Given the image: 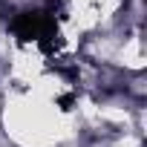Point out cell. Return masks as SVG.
Wrapping results in <instances>:
<instances>
[{
    "label": "cell",
    "instance_id": "6da1fadb",
    "mask_svg": "<svg viewBox=\"0 0 147 147\" xmlns=\"http://www.w3.org/2000/svg\"><path fill=\"white\" fill-rule=\"evenodd\" d=\"M12 29H15V35H18L20 40H43V38L52 35L55 26H52V20H49L46 15H40V12H20V15L15 18Z\"/></svg>",
    "mask_w": 147,
    "mask_h": 147
},
{
    "label": "cell",
    "instance_id": "7a4b0ae2",
    "mask_svg": "<svg viewBox=\"0 0 147 147\" xmlns=\"http://www.w3.org/2000/svg\"><path fill=\"white\" fill-rule=\"evenodd\" d=\"M69 104H72V95H63V98H61V107H63V110H69Z\"/></svg>",
    "mask_w": 147,
    "mask_h": 147
}]
</instances>
